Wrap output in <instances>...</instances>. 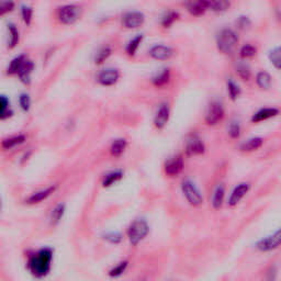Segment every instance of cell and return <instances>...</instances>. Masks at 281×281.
Segmentation results:
<instances>
[{"label": "cell", "mask_w": 281, "mask_h": 281, "mask_svg": "<svg viewBox=\"0 0 281 281\" xmlns=\"http://www.w3.org/2000/svg\"><path fill=\"white\" fill-rule=\"evenodd\" d=\"M264 144V139L262 137H252L246 140L241 145V151L243 152H254L261 149Z\"/></svg>", "instance_id": "obj_28"}, {"label": "cell", "mask_w": 281, "mask_h": 281, "mask_svg": "<svg viewBox=\"0 0 281 281\" xmlns=\"http://www.w3.org/2000/svg\"><path fill=\"white\" fill-rule=\"evenodd\" d=\"M236 74L238 75L241 79L243 80H249L251 72H250V67L246 64V63H238L236 65Z\"/></svg>", "instance_id": "obj_38"}, {"label": "cell", "mask_w": 281, "mask_h": 281, "mask_svg": "<svg viewBox=\"0 0 281 281\" xmlns=\"http://www.w3.org/2000/svg\"><path fill=\"white\" fill-rule=\"evenodd\" d=\"M208 10L214 11V12H224L227 11L230 7V2H224V0H220V2H207Z\"/></svg>", "instance_id": "obj_33"}, {"label": "cell", "mask_w": 281, "mask_h": 281, "mask_svg": "<svg viewBox=\"0 0 281 281\" xmlns=\"http://www.w3.org/2000/svg\"><path fill=\"white\" fill-rule=\"evenodd\" d=\"M3 209H4V201H3L2 196H0V214H2V212H3Z\"/></svg>", "instance_id": "obj_45"}, {"label": "cell", "mask_w": 281, "mask_h": 281, "mask_svg": "<svg viewBox=\"0 0 281 281\" xmlns=\"http://www.w3.org/2000/svg\"><path fill=\"white\" fill-rule=\"evenodd\" d=\"M142 41H143V35L137 34L136 37H134L129 42L128 45H126V48H125V51H126V53H128L129 56H134L135 55L140 43H142Z\"/></svg>", "instance_id": "obj_32"}, {"label": "cell", "mask_w": 281, "mask_h": 281, "mask_svg": "<svg viewBox=\"0 0 281 281\" xmlns=\"http://www.w3.org/2000/svg\"><path fill=\"white\" fill-rule=\"evenodd\" d=\"M179 19V13L177 11H167L161 18V25L164 27H171L176 21Z\"/></svg>", "instance_id": "obj_35"}, {"label": "cell", "mask_w": 281, "mask_h": 281, "mask_svg": "<svg viewBox=\"0 0 281 281\" xmlns=\"http://www.w3.org/2000/svg\"><path fill=\"white\" fill-rule=\"evenodd\" d=\"M227 87H228V93H229V96L231 97V99L233 101L237 100L238 97H240L242 94L240 86H238L234 80L229 79L227 82Z\"/></svg>", "instance_id": "obj_36"}, {"label": "cell", "mask_w": 281, "mask_h": 281, "mask_svg": "<svg viewBox=\"0 0 281 281\" xmlns=\"http://www.w3.org/2000/svg\"><path fill=\"white\" fill-rule=\"evenodd\" d=\"M250 190V185L248 182H242V184H238L234 189L233 191L231 192V195L229 198V206L230 207H236L238 203L242 201L244 196L248 193Z\"/></svg>", "instance_id": "obj_14"}, {"label": "cell", "mask_w": 281, "mask_h": 281, "mask_svg": "<svg viewBox=\"0 0 281 281\" xmlns=\"http://www.w3.org/2000/svg\"><path fill=\"white\" fill-rule=\"evenodd\" d=\"M26 140V137L24 134H15L6 137L2 140V147L5 151H10L16 149V147L22 145Z\"/></svg>", "instance_id": "obj_19"}, {"label": "cell", "mask_w": 281, "mask_h": 281, "mask_svg": "<svg viewBox=\"0 0 281 281\" xmlns=\"http://www.w3.org/2000/svg\"><path fill=\"white\" fill-rule=\"evenodd\" d=\"M20 15H21V19L24 22L25 25H31L32 23V19H33V9L32 7L26 6V5H22L20 7Z\"/></svg>", "instance_id": "obj_34"}, {"label": "cell", "mask_w": 281, "mask_h": 281, "mask_svg": "<svg viewBox=\"0 0 281 281\" xmlns=\"http://www.w3.org/2000/svg\"><path fill=\"white\" fill-rule=\"evenodd\" d=\"M129 267V262L128 261H122L120 263H118L114 267H111L108 271V276L112 279H117L120 278L121 276L124 275V272L126 271Z\"/></svg>", "instance_id": "obj_29"}, {"label": "cell", "mask_w": 281, "mask_h": 281, "mask_svg": "<svg viewBox=\"0 0 281 281\" xmlns=\"http://www.w3.org/2000/svg\"><path fill=\"white\" fill-rule=\"evenodd\" d=\"M26 59H27V56L24 55V54L18 55V56H16L15 59H12L9 64H8V66H7V69H6L7 75H8V76H16L17 73H18V70L21 67V65L23 64V62Z\"/></svg>", "instance_id": "obj_23"}, {"label": "cell", "mask_w": 281, "mask_h": 281, "mask_svg": "<svg viewBox=\"0 0 281 281\" xmlns=\"http://www.w3.org/2000/svg\"><path fill=\"white\" fill-rule=\"evenodd\" d=\"M145 22V16L140 11H129L122 17V25L126 29H137Z\"/></svg>", "instance_id": "obj_10"}, {"label": "cell", "mask_w": 281, "mask_h": 281, "mask_svg": "<svg viewBox=\"0 0 281 281\" xmlns=\"http://www.w3.org/2000/svg\"><path fill=\"white\" fill-rule=\"evenodd\" d=\"M256 83L259 88H262L264 90H268L271 87L272 83V78L269 73L265 72V70H262L256 75Z\"/></svg>", "instance_id": "obj_30"}, {"label": "cell", "mask_w": 281, "mask_h": 281, "mask_svg": "<svg viewBox=\"0 0 281 281\" xmlns=\"http://www.w3.org/2000/svg\"><path fill=\"white\" fill-rule=\"evenodd\" d=\"M54 262V248L43 246L27 252L25 269L35 279H44L51 273Z\"/></svg>", "instance_id": "obj_1"}, {"label": "cell", "mask_w": 281, "mask_h": 281, "mask_svg": "<svg viewBox=\"0 0 281 281\" xmlns=\"http://www.w3.org/2000/svg\"><path fill=\"white\" fill-rule=\"evenodd\" d=\"M279 115V110L277 108H263L258 110L256 114L251 117V122L258 123L262 121H266L268 119L277 117Z\"/></svg>", "instance_id": "obj_20"}, {"label": "cell", "mask_w": 281, "mask_h": 281, "mask_svg": "<svg viewBox=\"0 0 281 281\" xmlns=\"http://www.w3.org/2000/svg\"><path fill=\"white\" fill-rule=\"evenodd\" d=\"M150 233V226L144 219H136L133 221L126 231L129 242L133 246H137Z\"/></svg>", "instance_id": "obj_2"}, {"label": "cell", "mask_w": 281, "mask_h": 281, "mask_svg": "<svg viewBox=\"0 0 281 281\" xmlns=\"http://www.w3.org/2000/svg\"><path fill=\"white\" fill-rule=\"evenodd\" d=\"M280 242H281V233H280V230H278L273 234L264 237L261 241H258L256 243V248L259 251H263V252L271 251L279 247Z\"/></svg>", "instance_id": "obj_9"}, {"label": "cell", "mask_w": 281, "mask_h": 281, "mask_svg": "<svg viewBox=\"0 0 281 281\" xmlns=\"http://www.w3.org/2000/svg\"><path fill=\"white\" fill-rule=\"evenodd\" d=\"M224 198H226V187L223 185H219L216 186V188L214 189L213 191V195H212V207L215 210H219L222 208L223 202H224Z\"/></svg>", "instance_id": "obj_25"}, {"label": "cell", "mask_w": 281, "mask_h": 281, "mask_svg": "<svg viewBox=\"0 0 281 281\" xmlns=\"http://www.w3.org/2000/svg\"><path fill=\"white\" fill-rule=\"evenodd\" d=\"M150 55L151 58H153L154 60L157 61H167L172 59L175 51L171 46H166V45H161V44H157L154 45L151 50H150Z\"/></svg>", "instance_id": "obj_16"}, {"label": "cell", "mask_w": 281, "mask_h": 281, "mask_svg": "<svg viewBox=\"0 0 281 281\" xmlns=\"http://www.w3.org/2000/svg\"><path fill=\"white\" fill-rule=\"evenodd\" d=\"M171 117V109L168 103H161L156 112L155 117H154V124H155L158 130L165 128V125L170 121Z\"/></svg>", "instance_id": "obj_15"}, {"label": "cell", "mask_w": 281, "mask_h": 281, "mask_svg": "<svg viewBox=\"0 0 281 281\" xmlns=\"http://www.w3.org/2000/svg\"><path fill=\"white\" fill-rule=\"evenodd\" d=\"M206 152V145L198 135H191L186 144V153L189 156L202 155Z\"/></svg>", "instance_id": "obj_12"}, {"label": "cell", "mask_w": 281, "mask_h": 281, "mask_svg": "<svg viewBox=\"0 0 281 281\" xmlns=\"http://www.w3.org/2000/svg\"><path fill=\"white\" fill-rule=\"evenodd\" d=\"M81 7L75 4L62 6L58 10V19L62 24L72 25L76 23L81 17Z\"/></svg>", "instance_id": "obj_4"}, {"label": "cell", "mask_w": 281, "mask_h": 281, "mask_svg": "<svg viewBox=\"0 0 281 281\" xmlns=\"http://www.w3.org/2000/svg\"><path fill=\"white\" fill-rule=\"evenodd\" d=\"M224 108L222 102L214 100L209 104L207 114H206V122L208 125H216L220 123L224 118Z\"/></svg>", "instance_id": "obj_6"}, {"label": "cell", "mask_w": 281, "mask_h": 281, "mask_svg": "<svg viewBox=\"0 0 281 281\" xmlns=\"http://www.w3.org/2000/svg\"><path fill=\"white\" fill-rule=\"evenodd\" d=\"M34 63L30 60L26 59L23 64L21 65L20 69L18 70L17 73V77L19 78V80L23 83L25 86H30L31 85V80H32V74L34 72Z\"/></svg>", "instance_id": "obj_13"}, {"label": "cell", "mask_w": 281, "mask_h": 281, "mask_svg": "<svg viewBox=\"0 0 281 281\" xmlns=\"http://www.w3.org/2000/svg\"><path fill=\"white\" fill-rule=\"evenodd\" d=\"M112 54V48L110 46H102L99 51H98L95 55L94 62L97 65H101L107 61Z\"/></svg>", "instance_id": "obj_31"}, {"label": "cell", "mask_w": 281, "mask_h": 281, "mask_svg": "<svg viewBox=\"0 0 281 281\" xmlns=\"http://www.w3.org/2000/svg\"><path fill=\"white\" fill-rule=\"evenodd\" d=\"M7 32H8V39H7V47L9 50L16 48L20 42V32L18 26L13 22L7 23Z\"/></svg>", "instance_id": "obj_17"}, {"label": "cell", "mask_w": 281, "mask_h": 281, "mask_svg": "<svg viewBox=\"0 0 281 281\" xmlns=\"http://www.w3.org/2000/svg\"><path fill=\"white\" fill-rule=\"evenodd\" d=\"M280 47L277 46L273 48L272 51L269 53V60L271 62V64L275 66L277 69H280L281 67V58H280Z\"/></svg>", "instance_id": "obj_41"}, {"label": "cell", "mask_w": 281, "mask_h": 281, "mask_svg": "<svg viewBox=\"0 0 281 281\" xmlns=\"http://www.w3.org/2000/svg\"><path fill=\"white\" fill-rule=\"evenodd\" d=\"M59 186L58 185H52V186H48L44 189H41V190H38L35 192H32L27 198L25 199V203L29 206H35V205H39V203L43 202L45 200H47L50 196L58 190Z\"/></svg>", "instance_id": "obj_8"}, {"label": "cell", "mask_w": 281, "mask_h": 281, "mask_svg": "<svg viewBox=\"0 0 281 281\" xmlns=\"http://www.w3.org/2000/svg\"><path fill=\"white\" fill-rule=\"evenodd\" d=\"M184 167V158L180 155H176L166 160V163L164 165V171L168 177H176V176H178L182 172Z\"/></svg>", "instance_id": "obj_11"}, {"label": "cell", "mask_w": 281, "mask_h": 281, "mask_svg": "<svg viewBox=\"0 0 281 281\" xmlns=\"http://www.w3.org/2000/svg\"><path fill=\"white\" fill-rule=\"evenodd\" d=\"M119 79H120V72H119V69L114 67L104 68L97 75V81L104 87L115 86Z\"/></svg>", "instance_id": "obj_7"}, {"label": "cell", "mask_w": 281, "mask_h": 281, "mask_svg": "<svg viewBox=\"0 0 281 281\" xmlns=\"http://www.w3.org/2000/svg\"><path fill=\"white\" fill-rule=\"evenodd\" d=\"M13 116L9 97L0 95V120H7Z\"/></svg>", "instance_id": "obj_22"}, {"label": "cell", "mask_w": 281, "mask_h": 281, "mask_svg": "<svg viewBox=\"0 0 281 281\" xmlns=\"http://www.w3.org/2000/svg\"><path fill=\"white\" fill-rule=\"evenodd\" d=\"M181 191L188 203L192 207H200L203 203V196L199 188L190 179H186L181 182Z\"/></svg>", "instance_id": "obj_5"}, {"label": "cell", "mask_w": 281, "mask_h": 281, "mask_svg": "<svg viewBox=\"0 0 281 281\" xmlns=\"http://www.w3.org/2000/svg\"><path fill=\"white\" fill-rule=\"evenodd\" d=\"M126 147H128V142L125 138H116L110 145V154L114 157H120L123 155Z\"/></svg>", "instance_id": "obj_24"}, {"label": "cell", "mask_w": 281, "mask_h": 281, "mask_svg": "<svg viewBox=\"0 0 281 281\" xmlns=\"http://www.w3.org/2000/svg\"><path fill=\"white\" fill-rule=\"evenodd\" d=\"M171 79V70L168 68H164L161 69V72H159L156 76L153 77V85L156 86L158 88L164 87L165 85H167L168 81Z\"/></svg>", "instance_id": "obj_27"}, {"label": "cell", "mask_w": 281, "mask_h": 281, "mask_svg": "<svg viewBox=\"0 0 281 281\" xmlns=\"http://www.w3.org/2000/svg\"><path fill=\"white\" fill-rule=\"evenodd\" d=\"M102 238L105 241L108 242L109 244H112V245H118L120 244L123 240V235L120 233V232H107V233H104L102 235Z\"/></svg>", "instance_id": "obj_37"}, {"label": "cell", "mask_w": 281, "mask_h": 281, "mask_svg": "<svg viewBox=\"0 0 281 281\" xmlns=\"http://www.w3.org/2000/svg\"><path fill=\"white\" fill-rule=\"evenodd\" d=\"M256 53H257V48L254 45H251V44H246V45L242 46L241 51H240L242 59L254 58V56L256 55Z\"/></svg>", "instance_id": "obj_40"}, {"label": "cell", "mask_w": 281, "mask_h": 281, "mask_svg": "<svg viewBox=\"0 0 281 281\" xmlns=\"http://www.w3.org/2000/svg\"><path fill=\"white\" fill-rule=\"evenodd\" d=\"M16 4L13 2H0V18L8 15L15 9Z\"/></svg>", "instance_id": "obj_42"}, {"label": "cell", "mask_w": 281, "mask_h": 281, "mask_svg": "<svg viewBox=\"0 0 281 281\" xmlns=\"http://www.w3.org/2000/svg\"><path fill=\"white\" fill-rule=\"evenodd\" d=\"M18 102H19L21 110H22L23 112H29L30 111L32 101H31V97H30L29 94H26V93L20 94V96L18 98Z\"/></svg>", "instance_id": "obj_39"}, {"label": "cell", "mask_w": 281, "mask_h": 281, "mask_svg": "<svg viewBox=\"0 0 281 281\" xmlns=\"http://www.w3.org/2000/svg\"><path fill=\"white\" fill-rule=\"evenodd\" d=\"M65 212H66V205L63 202H60L56 205L50 213V223L51 226L55 227V226H59V224L61 223V221L63 220V217H64L65 215Z\"/></svg>", "instance_id": "obj_21"}, {"label": "cell", "mask_w": 281, "mask_h": 281, "mask_svg": "<svg viewBox=\"0 0 281 281\" xmlns=\"http://www.w3.org/2000/svg\"><path fill=\"white\" fill-rule=\"evenodd\" d=\"M229 134L232 138H237L241 135V124L238 121H232L229 125Z\"/></svg>", "instance_id": "obj_43"}, {"label": "cell", "mask_w": 281, "mask_h": 281, "mask_svg": "<svg viewBox=\"0 0 281 281\" xmlns=\"http://www.w3.org/2000/svg\"><path fill=\"white\" fill-rule=\"evenodd\" d=\"M187 10L191 16L199 17L205 15V12L208 10L207 2H191L187 4Z\"/></svg>", "instance_id": "obj_26"}, {"label": "cell", "mask_w": 281, "mask_h": 281, "mask_svg": "<svg viewBox=\"0 0 281 281\" xmlns=\"http://www.w3.org/2000/svg\"><path fill=\"white\" fill-rule=\"evenodd\" d=\"M123 176H124V172L122 170L111 171L103 176L101 185L103 188H110L114 185H116L117 182L122 180Z\"/></svg>", "instance_id": "obj_18"}, {"label": "cell", "mask_w": 281, "mask_h": 281, "mask_svg": "<svg viewBox=\"0 0 281 281\" xmlns=\"http://www.w3.org/2000/svg\"><path fill=\"white\" fill-rule=\"evenodd\" d=\"M238 43V35L232 29H223L216 37V46L223 54H230L235 50Z\"/></svg>", "instance_id": "obj_3"}, {"label": "cell", "mask_w": 281, "mask_h": 281, "mask_svg": "<svg viewBox=\"0 0 281 281\" xmlns=\"http://www.w3.org/2000/svg\"><path fill=\"white\" fill-rule=\"evenodd\" d=\"M236 23H237L238 27H240V29H242V30L248 29V27L251 25L250 20L247 17H244V16L238 18V20L236 21Z\"/></svg>", "instance_id": "obj_44"}]
</instances>
